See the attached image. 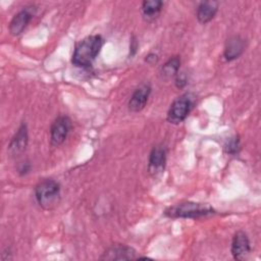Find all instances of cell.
Returning <instances> with one entry per match:
<instances>
[{"label":"cell","instance_id":"obj_11","mask_svg":"<svg viewBox=\"0 0 261 261\" xmlns=\"http://www.w3.org/2000/svg\"><path fill=\"white\" fill-rule=\"evenodd\" d=\"M244 50H245L244 40L239 36H232L228 38L225 43L223 56L225 60L231 61L239 58L244 52Z\"/></svg>","mask_w":261,"mask_h":261},{"label":"cell","instance_id":"obj_12","mask_svg":"<svg viewBox=\"0 0 261 261\" xmlns=\"http://www.w3.org/2000/svg\"><path fill=\"white\" fill-rule=\"evenodd\" d=\"M33 17V13L30 9L25 8L17 12L9 23V32L12 36H18L27 28Z\"/></svg>","mask_w":261,"mask_h":261},{"label":"cell","instance_id":"obj_8","mask_svg":"<svg viewBox=\"0 0 261 261\" xmlns=\"http://www.w3.org/2000/svg\"><path fill=\"white\" fill-rule=\"evenodd\" d=\"M151 94V87L149 84H142L132 94L128 101V109L133 112L143 110L148 102Z\"/></svg>","mask_w":261,"mask_h":261},{"label":"cell","instance_id":"obj_5","mask_svg":"<svg viewBox=\"0 0 261 261\" xmlns=\"http://www.w3.org/2000/svg\"><path fill=\"white\" fill-rule=\"evenodd\" d=\"M71 128V120L68 116L60 115L58 116L51 124L50 127V141L53 146H59L61 145L65 139L67 138V135L69 134V130Z\"/></svg>","mask_w":261,"mask_h":261},{"label":"cell","instance_id":"obj_14","mask_svg":"<svg viewBox=\"0 0 261 261\" xmlns=\"http://www.w3.org/2000/svg\"><path fill=\"white\" fill-rule=\"evenodd\" d=\"M163 2L159 0H147L142 3V14L147 21L154 20L161 12Z\"/></svg>","mask_w":261,"mask_h":261},{"label":"cell","instance_id":"obj_2","mask_svg":"<svg viewBox=\"0 0 261 261\" xmlns=\"http://www.w3.org/2000/svg\"><path fill=\"white\" fill-rule=\"evenodd\" d=\"M214 213V209L206 203L182 202L165 209L164 215L169 218H199Z\"/></svg>","mask_w":261,"mask_h":261},{"label":"cell","instance_id":"obj_16","mask_svg":"<svg viewBox=\"0 0 261 261\" xmlns=\"http://www.w3.org/2000/svg\"><path fill=\"white\" fill-rule=\"evenodd\" d=\"M224 149L228 154H236L240 149V139L238 137L230 138L224 145Z\"/></svg>","mask_w":261,"mask_h":261},{"label":"cell","instance_id":"obj_6","mask_svg":"<svg viewBox=\"0 0 261 261\" xmlns=\"http://www.w3.org/2000/svg\"><path fill=\"white\" fill-rule=\"evenodd\" d=\"M166 147L163 145H156L152 148L149 155L148 171L150 174L157 176L161 174L166 164Z\"/></svg>","mask_w":261,"mask_h":261},{"label":"cell","instance_id":"obj_1","mask_svg":"<svg viewBox=\"0 0 261 261\" xmlns=\"http://www.w3.org/2000/svg\"><path fill=\"white\" fill-rule=\"evenodd\" d=\"M103 39L99 35H92L80 41L74 48L72 54V63L79 67H89L99 54Z\"/></svg>","mask_w":261,"mask_h":261},{"label":"cell","instance_id":"obj_13","mask_svg":"<svg viewBox=\"0 0 261 261\" xmlns=\"http://www.w3.org/2000/svg\"><path fill=\"white\" fill-rule=\"evenodd\" d=\"M217 9L218 3L216 1L201 2L197 8V19L199 20V22L205 24L215 16Z\"/></svg>","mask_w":261,"mask_h":261},{"label":"cell","instance_id":"obj_10","mask_svg":"<svg viewBox=\"0 0 261 261\" xmlns=\"http://www.w3.org/2000/svg\"><path fill=\"white\" fill-rule=\"evenodd\" d=\"M28 141H29L28 128H27V125L24 123H22L18 127L15 135L12 137V139L8 145V152L12 156L19 155L20 153H22L24 151V149L28 145Z\"/></svg>","mask_w":261,"mask_h":261},{"label":"cell","instance_id":"obj_7","mask_svg":"<svg viewBox=\"0 0 261 261\" xmlns=\"http://www.w3.org/2000/svg\"><path fill=\"white\" fill-rule=\"evenodd\" d=\"M232 257L236 260H244L251 252L250 241L246 232L239 230L234 233L230 248Z\"/></svg>","mask_w":261,"mask_h":261},{"label":"cell","instance_id":"obj_3","mask_svg":"<svg viewBox=\"0 0 261 261\" xmlns=\"http://www.w3.org/2000/svg\"><path fill=\"white\" fill-rule=\"evenodd\" d=\"M35 197L43 209L52 210L60 202V186L52 178L43 179L35 188Z\"/></svg>","mask_w":261,"mask_h":261},{"label":"cell","instance_id":"obj_18","mask_svg":"<svg viewBox=\"0 0 261 261\" xmlns=\"http://www.w3.org/2000/svg\"><path fill=\"white\" fill-rule=\"evenodd\" d=\"M146 62H148L149 64H155L158 61V56L155 53H150L146 56Z\"/></svg>","mask_w":261,"mask_h":261},{"label":"cell","instance_id":"obj_4","mask_svg":"<svg viewBox=\"0 0 261 261\" xmlns=\"http://www.w3.org/2000/svg\"><path fill=\"white\" fill-rule=\"evenodd\" d=\"M195 97L191 93H185L177 97L170 105L166 119L172 124L182 122L194 106Z\"/></svg>","mask_w":261,"mask_h":261},{"label":"cell","instance_id":"obj_17","mask_svg":"<svg viewBox=\"0 0 261 261\" xmlns=\"http://www.w3.org/2000/svg\"><path fill=\"white\" fill-rule=\"evenodd\" d=\"M175 85L177 88H182L187 85V77L182 72H178L176 74V79H175Z\"/></svg>","mask_w":261,"mask_h":261},{"label":"cell","instance_id":"obj_9","mask_svg":"<svg viewBox=\"0 0 261 261\" xmlns=\"http://www.w3.org/2000/svg\"><path fill=\"white\" fill-rule=\"evenodd\" d=\"M102 260H128L136 259V251L124 245H113L101 256Z\"/></svg>","mask_w":261,"mask_h":261},{"label":"cell","instance_id":"obj_15","mask_svg":"<svg viewBox=\"0 0 261 261\" xmlns=\"http://www.w3.org/2000/svg\"><path fill=\"white\" fill-rule=\"evenodd\" d=\"M180 66V58L178 56L170 57L162 66L161 71L165 76H171L178 73V69Z\"/></svg>","mask_w":261,"mask_h":261}]
</instances>
